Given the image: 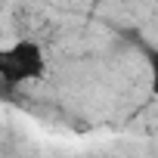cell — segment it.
<instances>
[{"label":"cell","mask_w":158,"mask_h":158,"mask_svg":"<svg viewBox=\"0 0 158 158\" xmlns=\"http://www.w3.org/2000/svg\"><path fill=\"white\" fill-rule=\"evenodd\" d=\"M44 74H47V56L37 40L22 37L0 50V84L6 96L28 81H40Z\"/></svg>","instance_id":"6da1fadb"},{"label":"cell","mask_w":158,"mask_h":158,"mask_svg":"<svg viewBox=\"0 0 158 158\" xmlns=\"http://www.w3.org/2000/svg\"><path fill=\"white\" fill-rule=\"evenodd\" d=\"M143 56H146V65H149V84H152V93L158 96V47L143 44Z\"/></svg>","instance_id":"7a4b0ae2"}]
</instances>
